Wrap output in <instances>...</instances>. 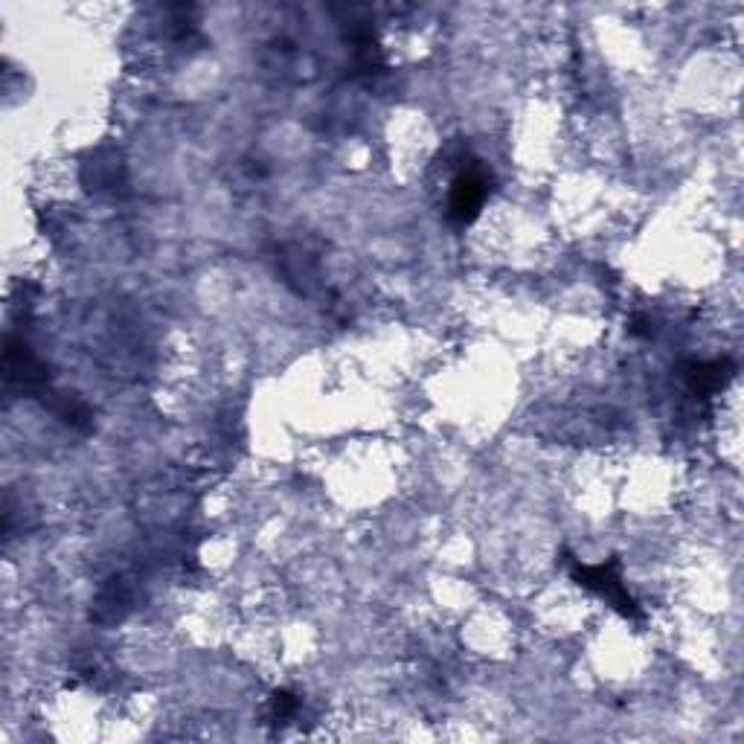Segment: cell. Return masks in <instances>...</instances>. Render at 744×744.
<instances>
[{
  "mask_svg": "<svg viewBox=\"0 0 744 744\" xmlns=\"http://www.w3.org/2000/svg\"><path fill=\"white\" fill-rule=\"evenodd\" d=\"M573 579L579 585H585L587 591L605 596L614 608H619L626 617H640L637 603L631 599V594L622 585V579L617 573V561H608V564H596V568H587V564H576L573 568Z\"/></svg>",
  "mask_w": 744,
  "mask_h": 744,
  "instance_id": "cell-2",
  "label": "cell"
},
{
  "mask_svg": "<svg viewBox=\"0 0 744 744\" xmlns=\"http://www.w3.org/2000/svg\"><path fill=\"white\" fill-rule=\"evenodd\" d=\"M297 707H300V703H297V698H294V695H288V693H276L274 695L276 716H291Z\"/></svg>",
  "mask_w": 744,
  "mask_h": 744,
  "instance_id": "cell-4",
  "label": "cell"
},
{
  "mask_svg": "<svg viewBox=\"0 0 744 744\" xmlns=\"http://www.w3.org/2000/svg\"><path fill=\"white\" fill-rule=\"evenodd\" d=\"M730 376H733L730 360H707V364H689L686 367V385L698 396L719 393L721 387L728 385Z\"/></svg>",
  "mask_w": 744,
  "mask_h": 744,
  "instance_id": "cell-3",
  "label": "cell"
},
{
  "mask_svg": "<svg viewBox=\"0 0 744 744\" xmlns=\"http://www.w3.org/2000/svg\"><path fill=\"white\" fill-rule=\"evenodd\" d=\"M485 195H489V172L474 160L454 178L451 202H448V216L454 225H471L483 207Z\"/></svg>",
  "mask_w": 744,
  "mask_h": 744,
  "instance_id": "cell-1",
  "label": "cell"
}]
</instances>
